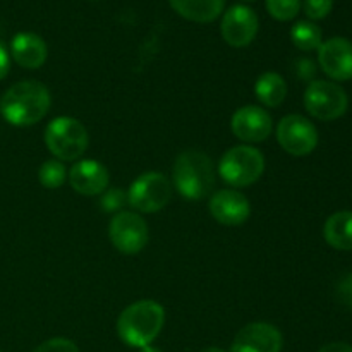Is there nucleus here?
Segmentation results:
<instances>
[{
    "mask_svg": "<svg viewBox=\"0 0 352 352\" xmlns=\"http://www.w3.org/2000/svg\"><path fill=\"white\" fill-rule=\"evenodd\" d=\"M52 95L48 88L34 79H26L10 86L0 100V113L16 127H30L48 113Z\"/></svg>",
    "mask_w": 352,
    "mask_h": 352,
    "instance_id": "1",
    "label": "nucleus"
},
{
    "mask_svg": "<svg viewBox=\"0 0 352 352\" xmlns=\"http://www.w3.org/2000/svg\"><path fill=\"white\" fill-rule=\"evenodd\" d=\"M318 352H352V346L346 342H332L323 346Z\"/></svg>",
    "mask_w": 352,
    "mask_h": 352,
    "instance_id": "28",
    "label": "nucleus"
},
{
    "mask_svg": "<svg viewBox=\"0 0 352 352\" xmlns=\"http://www.w3.org/2000/svg\"><path fill=\"white\" fill-rule=\"evenodd\" d=\"M349 98L342 86L332 81H311L305 91V107L318 120H336L347 112Z\"/></svg>",
    "mask_w": 352,
    "mask_h": 352,
    "instance_id": "7",
    "label": "nucleus"
},
{
    "mask_svg": "<svg viewBox=\"0 0 352 352\" xmlns=\"http://www.w3.org/2000/svg\"><path fill=\"white\" fill-rule=\"evenodd\" d=\"M282 344L284 339L277 327L265 322H254L237 332L230 352H280Z\"/></svg>",
    "mask_w": 352,
    "mask_h": 352,
    "instance_id": "11",
    "label": "nucleus"
},
{
    "mask_svg": "<svg viewBox=\"0 0 352 352\" xmlns=\"http://www.w3.org/2000/svg\"><path fill=\"white\" fill-rule=\"evenodd\" d=\"M67 181L78 195L98 196L109 188V170L98 160H78L67 172Z\"/></svg>",
    "mask_w": 352,
    "mask_h": 352,
    "instance_id": "15",
    "label": "nucleus"
},
{
    "mask_svg": "<svg viewBox=\"0 0 352 352\" xmlns=\"http://www.w3.org/2000/svg\"><path fill=\"white\" fill-rule=\"evenodd\" d=\"M33 352H79L78 346L65 337H55V339L45 340Z\"/></svg>",
    "mask_w": 352,
    "mask_h": 352,
    "instance_id": "24",
    "label": "nucleus"
},
{
    "mask_svg": "<svg viewBox=\"0 0 352 352\" xmlns=\"http://www.w3.org/2000/svg\"><path fill=\"white\" fill-rule=\"evenodd\" d=\"M10 57L17 65L24 69H40L48 57V47L38 34L23 31L17 33L10 41Z\"/></svg>",
    "mask_w": 352,
    "mask_h": 352,
    "instance_id": "16",
    "label": "nucleus"
},
{
    "mask_svg": "<svg viewBox=\"0 0 352 352\" xmlns=\"http://www.w3.org/2000/svg\"><path fill=\"white\" fill-rule=\"evenodd\" d=\"M109 237L117 251L124 254H138L150 239L148 223L136 212H119L109 223Z\"/></svg>",
    "mask_w": 352,
    "mask_h": 352,
    "instance_id": "8",
    "label": "nucleus"
},
{
    "mask_svg": "<svg viewBox=\"0 0 352 352\" xmlns=\"http://www.w3.org/2000/svg\"><path fill=\"white\" fill-rule=\"evenodd\" d=\"M45 144L57 160L78 162L88 150V131L74 117H55L45 127Z\"/></svg>",
    "mask_w": 352,
    "mask_h": 352,
    "instance_id": "4",
    "label": "nucleus"
},
{
    "mask_svg": "<svg viewBox=\"0 0 352 352\" xmlns=\"http://www.w3.org/2000/svg\"><path fill=\"white\" fill-rule=\"evenodd\" d=\"M332 7H333V0H306L305 12L309 19L318 21L329 16Z\"/></svg>",
    "mask_w": 352,
    "mask_h": 352,
    "instance_id": "25",
    "label": "nucleus"
},
{
    "mask_svg": "<svg viewBox=\"0 0 352 352\" xmlns=\"http://www.w3.org/2000/svg\"><path fill=\"white\" fill-rule=\"evenodd\" d=\"M277 141L282 150L294 157H306L313 153L318 144V131L306 117L291 113L282 117L277 126Z\"/></svg>",
    "mask_w": 352,
    "mask_h": 352,
    "instance_id": "9",
    "label": "nucleus"
},
{
    "mask_svg": "<svg viewBox=\"0 0 352 352\" xmlns=\"http://www.w3.org/2000/svg\"><path fill=\"white\" fill-rule=\"evenodd\" d=\"M201 352H226L223 349H220V347H205Z\"/></svg>",
    "mask_w": 352,
    "mask_h": 352,
    "instance_id": "30",
    "label": "nucleus"
},
{
    "mask_svg": "<svg viewBox=\"0 0 352 352\" xmlns=\"http://www.w3.org/2000/svg\"><path fill=\"white\" fill-rule=\"evenodd\" d=\"M170 6L192 23H213L222 14L226 0H170Z\"/></svg>",
    "mask_w": 352,
    "mask_h": 352,
    "instance_id": "17",
    "label": "nucleus"
},
{
    "mask_svg": "<svg viewBox=\"0 0 352 352\" xmlns=\"http://www.w3.org/2000/svg\"><path fill=\"white\" fill-rule=\"evenodd\" d=\"M165 323V309L151 299H141L127 306L117 318V336L126 346L141 347L151 346L160 336Z\"/></svg>",
    "mask_w": 352,
    "mask_h": 352,
    "instance_id": "2",
    "label": "nucleus"
},
{
    "mask_svg": "<svg viewBox=\"0 0 352 352\" xmlns=\"http://www.w3.org/2000/svg\"><path fill=\"white\" fill-rule=\"evenodd\" d=\"M38 179L43 188L58 189L67 181V168H65L64 162L52 158V160L41 164L40 170H38Z\"/></svg>",
    "mask_w": 352,
    "mask_h": 352,
    "instance_id": "21",
    "label": "nucleus"
},
{
    "mask_svg": "<svg viewBox=\"0 0 352 352\" xmlns=\"http://www.w3.org/2000/svg\"><path fill=\"white\" fill-rule=\"evenodd\" d=\"M258 16L246 6H232L223 14L220 31L227 45L234 48L248 47L256 38Z\"/></svg>",
    "mask_w": 352,
    "mask_h": 352,
    "instance_id": "12",
    "label": "nucleus"
},
{
    "mask_svg": "<svg viewBox=\"0 0 352 352\" xmlns=\"http://www.w3.org/2000/svg\"><path fill=\"white\" fill-rule=\"evenodd\" d=\"M10 69V55L7 52V48L0 43V81L9 74Z\"/></svg>",
    "mask_w": 352,
    "mask_h": 352,
    "instance_id": "27",
    "label": "nucleus"
},
{
    "mask_svg": "<svg viewBox=\"0 0 352 352\" xmlns=\"http://www.w3.org/2000/svg\"><path fill=\"white\" fill-rule=\"evenodd\" d=\"M172 182L182 198L199 201L213 191L215 165L212 158L199 150H184L175 157Z\"/></svg>",
    "mask_w": 352,
    "mask_h": 352,
    "instance_id": "3",
    "label": "nucleus"
},
{
    "mask_svg": "<svg viewBox=\"0 0 352 352\" xmlns=\"http://www.w3.org/2000/svg\"><path fill=\"white\" fill-rule=\"evenodd\" d=\"M323 236L333 250H352V212H337L330 215L323 227Z\"/></svg>",
    "mask_w": 352,
    "mask_h": 352,
    "instance_id": "19",
    "label": "nucleus"
},
{
    "mask_svg": "<svg viewBox=\"0 0 352 352\" xmlns=\"http://www.w3.org/2000/svg\"><path fill=\"white\" fill-rule=\"evenodd\" d=\"M230 129L237 140L244 143H261L274 129L272 116L258 105L241 107L230 119Z\"/></svg>",
    "mask_w": 352,
    "mask_h": 352,
    "instance_id": "10",
    "label": "nucleus"
},
{
    "mask_svg": "<svg viewBox=\"0 0 352 352\" xmlns=\"http://www.w3.org/2000/svg\"><path fill=\"white\" fill-rule=\"evenodd\" d=\"M337 294H339V299L347 306V308L352 309V274L346 275L342 280L337 285Z\"/></svg>",
    "mask_w": 352,
    "mask_h": 352,
    "instance_id": "26",
    "label": "nucleus"
},
{
    "mask_svg": "<svg viewBox=\"0 0 352 352\" xmlns=\"http://www.w3.org/2000/svg\"><path fill=\"white\" fill-rule=\"evenodd\" d=\"M267 10L277 21H291L301 10V0H267Z\"/></svg>",
    "mask_w": 352,
    "mask_h": 352,
    "instance_id": "22",
    "label": "nucleus"
},
{
    "mask_svg": "<svg viewBox=\"0 0 352 352\" xmlns=\"http://www.w3.org/2000/svg\"><path fill=\"white\" fill-rule=\"evenodd\" d=\"M172 184L162 172H144L131 182L127 203L140 213H157L168 205Z\"/></svg>",
    "mask_w": 352,
    "mask_h": 352,
    "instance_id": "6",
    "label": "nucleus"
},
{
    "mask_svg": "<svg viewBox=\"0 0 352 352\" xmlns=\"http://www.w3.org/2000/svg\"><path fill=\"white\" fill-rule=\"evenodd\" d=\"M265 172V157L258 148L239 144L222 155L219 162V175L232 188H248L260 181Z\"/></svg>",
    "mask_w": 352,
    "mask_h": 352,
    "instance_id": "5",
    "label": "nucleus"
},
{
    "mask_svg": "<svg viewBox=\"0 0 352 352\" xmlns=\"http://www.w3.org/2000/svg\"><path fill=\"white\" fill-rule=\"evenodd\" d=\"M291 40L302 52L318 50L320 45L323 43L322 30L311 21H299L292 26Z\"/></svg>",
    "mask_w": 352,
    "mask_h": 352,
    "instance_id": "20",
    "label": "nucleus"
},
{
    "mask_svg": "<svg viewBox=\"0 0 352 352\" xmlns=\"http://www.w3.org/2000/svg\"><path fill=\"white\" fill-rule=\"evenodd\" d=\"M127 203V191L120 188H107L100 195V208L107 213H119Z\"/></svg>",
    "mask_w": 352,
    "mask_h": 352,
    "instance_id": "23",
    "label": "nucleus"
},
{
    "mask_svg": "<svg viewBox=\"0 0 352 352\" xmlns=\"http://www.w3.org/2000/svg\"><path fill=\"white\" fill-rule=\"evenodd\" d=\"M318 62L322 71L333 81L352 79V43L347 38H330L318 48Z\"/></svg>",
    "mask_w": 352,
    "mask_h": 352,
    "instance_id": "13",
    "label": "nucleus"
},
{
    "mask_svg": "<svg viewBox=\"0 0 352 352\" xmlns=\"http://www.w3.org/2000/svg\"><path fill=\"white\" fill-rule=\"evenodd\" d=\"M254 96L267 109H277L287 96V85L278 72H263L254 82Z\"/></svg>",
    "mask_w": 352,
    "mask_h": 352,
    "instance_id": "18",
    "label": "nucleus"
},
{
    "mask_svg": "<svg viewBox=\"0 0 352 352\" xmlns=\"http://www.w3.org/2000/svg\"><path fill=\"white\" fill-rule=\"evenodd\" d=\"M210 213L223 226H243L251 215L250 199L236 189H222L210 198Z\"/></svg>",
    "mask_w": 352,
    "mask_h": 352,
    "instance_id": "14",
    "label": "nucleus"
},
{
    "mask_svg": "<svg viewBox=\"0 0 352 352\" xmlns=\"http://www.w3.org/2000/svg\"><path fill=\"white\" fill-rule=\"evenodd\" d=\"M140 352H162V349H158V347H153V346H146V347H141Z\"/></svg>",
    "mask_w": 352,
    "mask_h": 352,
    "instance_id": "29",
    "label": "nucleus"
}]
</instances>
